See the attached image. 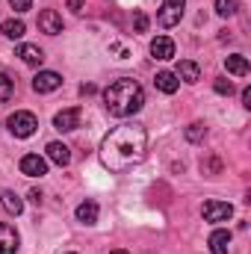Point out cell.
Here are the masks:
<instances>
[{"mask_svg": "<svg viewBox=\"0 0 251 254\" xmlns=\"http://www.w3.org/2000/svg\"><path fill=\"white\" fill-rule=\"evenodd\" d=\"M148 151V133L142 125H122L116 130H110L101 142V163L110 172H127L136 163L145 160Z\"/></svg>", "mask_w": 251, "mask_h": 254, "instance_id": "6da1fadb", "label": "cell"}, {"mask_svg": "<svg viewBox=\"0 0 251 254\" xmlns=\"http://www.w3.org/2000/svg\"><path fill=\"white\" fill-rule=\"evenodd\" d=\"M104 107L110 116L116 119H127V116H136L142 107H145V92L142 86L133 80V77H119L116 83H110L104 89Z\"/></svg>", "mask_w": 251, "mask_h": 254, "instance_id": "7a4b0ae2", "label": "cell"}, {"mask_svg": "<svg viewBox=\"0 0 251 254\" xmlns=\"http://www.w3.org/2000/svg\"><path fill=\"white\" fill-rule=\"evenodd\" d=\"M6 127H9V133H12V136L27 139V136H33V133H36L39 119H36L33 113H27V110H18V113H12V116H9Z\"/></svg>", "mask_w": 251, "mask_h": 254, "instance_id": "3957f363", "label": "cell"}, {"mask_svg": "<svg viewBox=\"0 0 251 254\" xmlns=\"http://www.w3.org/2000/svg\"><path fill=\"white\" fill-rule=\"evenodd\" d=\"M184 6H187V0H163V9H160V15H157V24H160V27H175V24H181Z\"/></svg>", "mask_w": 251, "mask_h": 254, "instance_id": "277c9868", "label": "cell"}, {"mask_svg": "<svg viewBox=\"0 0 251 254\" xmlns=\"http://www.w3.org/2000/svg\"><path fill=\"white\" fill-rule=\"evenodd\" d=\"M201 216H204L207 222H228V219L234 216V207H231L228 201H204Z\"/></svg>", "mask_w": 251, "mask_h": 254, "instance_id": "5b68a950", "label": "cell"}, {"mask_svg": "<svg viewBox=\"0 0 251 254\" xmlns=\"http://www.w3.org/2000/svg\"><path fill=\"white\" fill-rule=\"evenodd\" d=\"M63 86V77L57 74V71H39L36 77H33V89L39 92V95H48V92H57Z\"/></svg>", "mask_w": 251, "mask_h": 254, "instance_id": "8992f818", "label": "cell"}, {"mask_svg": "<svg viewBox=\"0 0 251 254\" xmlns=\"http://www.w3.org/2000/svg\"><path fill=\"white\" fill-rule=\"evenodd\" d=\"M21 175H27V178H42V175H48V160L39 157V154H24V157H21Z\"/></svg>", "mask_w": 251, "mask_h": 254, "instance_id": "52a82bcc", "label": "cell"}, {"mask_svg": "<svg viewBox=\"0 0 251 254\" xmlns=\"http://www.w3.org/2000/svg\"><path fill=\"white\" fill-rule=\"evenodd\" d=\"M54 127H57L60 133H71V130H77V127H80V107H71V110L57 113Z\"/></svg>", "mask_w": 251, "mask_h": 254, "instance_id": "ba28073f", "label": "cell"}, {"mask_svg": "<svg viewBox=\"0 0 251 254\" xmlns=\"http://www.w3.org/2000/svg\"><path fill=\"white\" fill-rule=\"evenodd\" d=\"M39 30H42V33H48V36L63 33V15H60L57 9H45V12L39 15Z\"/></svg>", "mask_w": 251, "mask_h": 254, "instance_id": "9c48e42d", "label": "cell"}, {"mask_svg": "<svg viewBox=\"0 0 251 254\" xmlns=\"http://www.w3.org/2000/svg\"><path fill=\"white\" fill-rule=\"evenodd\" d=\"M18 243H21L18 231H15L12 225L0 222V254H15L18 252Z\"/></svg>", "mask_w": 251, "mask_h": 254, "instance_id": "30bf717a", "label": "cell"}, {"mask_svg": "<svg viewBox=\"0 0 251 254\" xmlns=\"http://www.w3.org/2000/svg\"><path fill=\"white\" fill-rule=\"evenodd\" d=\"M151 54H154V60H172L175 57V42L169 36H157L151 42Z\"/></svg>", "mask_w": 251, "mask_h": 254, "instance_id": "8fae6325", "label": "cell"}, {"mask_svg": "<svg viewBox=\"0 0 251 254\" xmlns=\"http://www.w3.org/2000/svg\"><path fill=\"white\" fill-rule=\"evenodd\" d=\"M45 151H48V160L57 163V166H68V163H71V148L63 145V142H48Z\"/></svg>", "mask_w": 251, "mask_h": 254, "instance_id": "7c38bea8", "label": "cell"}, {"mask_svg": "<svg viewBox=\"0 0 251 254\" xmlns=\"http://www.w3.org/2000/svg\"><path fill=\"white\" fill-rule=\"evenodd\" d=\"M210 252L213 254H228L231 252V231H213L210 240H207Z\"/></svg>", "mask_w": 251, "mask_h": 254, "instance_id": "4fadbf2b", "label": "cell"}, {"mask_svg": "<svg viewBox=\"0 0 251 254\" xmlns=\"http://www.w3.org/2000/svg\"><path fill=\"white\" fill-rule=\"evenodd\" d=\"M154 86H157L160 92H166V95H175L178 86H181V80H178V74H172V71H160V74L154 77Z\"/></svg>", "mask_w": 251, "mask_h": 254, "instance_id": "5bb4252c", "label": "cell"}, {"mask_svg": "<svg viewBox=\"0 0 251 254\" xmlns=\"http://www.w3.org/2000/svg\"><path fill=\"white\" fill-rule=\"evenodd\" d=\"M18 57L27 65H42L45 63V51H42L39 45H21V48H18Z\"/></svg>", "mask_w": 251, "mask_h": 254, "instance_id": "9a60e30c", "label": "cell"}, {"mask_svg": "<svg viewBox=\"0 0 251 254\" xmlns=\"http://www.w3.org/2000/svg\"><path fill=\"white\" fill-rule=\"evenodd\" d=\"M0 204H3V210H6L9 216H21V213H24V201H21L12 190H6L0 195Z\"/></svg>", "mask_w": 251, "mask_h": 254, "instance_id": "2e32d148", "label": "cell"}, {"mask_svg": "<svg viewBox=\"0 0 251 254\" xmlns=\"http://www.w3.org/2000/svg\"><path fill=\"white\" fill-rule=\"evenodd\" d=\"M98 204L95 201H83L80 207H77V219L83 222V225H98Z\"/></svg>", "mask_w": 251, "mask_h": 254, "instance_id": "e0dca14e", "label": "cell"}, {"mask_svg": "<svg viewBox=\"0 0 251 254\" xmlns=\"http://www.w3.org/2000/svg\"><path fill=\"white\" fill-rule=\"evenodd\" d=\"M178 77L187 80V83H198L201 71H198V65L192 63V60H181V63H178Z\"/></svg>", "mask_w": 251, "mask_h": 254, "instance_id": "ac0fdd59", "label": "cell"}, {"mask_svg": "<svg viewBox=\"0 0 251 254\" xmlns=\"http://www.w3.org/2000/svg\"><path fill=\"white\" fill-rule=\"evenodd\" d=\"M225 68H228L234 77H249V71H251L246 57H228V60H225Z\"/></svg>", "mask_w": 251, "mask_h": 254, "instance_id": "d6986e66", "label": "cell"}, {"mask_svg": "<svg viewBox=\"0 0 251 254\" xmlns=\"http://www.w3.org/2000/svg\"><path fill=\"white\" fill-rule=\"evenodd\" d=\"M3 36L6 39H21L24 33H27V27H24V21H18V18H9V21H3Z\"/></svg>", "mask_w": 251, "mask_h": 254, "instance_id": "ffe728a7", "label": "cell"}, {"mask_svg": "<svg viewBox=\"0 0 251 254\" xmlns=\"http://www.w3.org/2000/svg\"><path fill=\"white\" fill-rule=\"evenodd\" d=\"M12 95H15V80L6 71H0V104L12 101Z\"/></svg>", "mask_w": 251, "mask_h": 254, "instance_id": "44dd1931", "label": "cell"}, {"mask_svg": "<svg viewBox=\"0 0 251 254\" xmlns=\"http://www.w3.org/2000/svg\"><path fill=\"white\" fill-rule=\"evenodd\" d=\"M237 9H240V0H216V12H219L222 18L237 15Z\"/></svg>", "mask_w": 251, "mask_h": 254, "instance_id": "7402d4cb", "label": "cell"}, {"mask_svg": "<svg viewBox=\"0 0 251 254\" xmlns=\"http://www.w3.org/2000/svg\"><path fill=\"white\" fill-rule=\"evenodd\" d=\"M204 136H207V127L201 125V122H192V125L187 127V139L189 142H201Z\"/></svg>", "mask_w": 251, "mask_h": 254, "instance_id": "603a6c76", "label": "cell"}, {"mask_svg": "<svg viewBox=\"0 0 251 254\" xmlns=\"http://www.w3.org/2000/svg\"><path fill=\"white\" fill-rule=\"evenodd\" d=\"M201 172L204 175H219L222 172V163L219 160H201Z\"/></svg>", "mask_w": 251, "mask_h": 254, "instance_id": "cb8c5ba5", "label": "cell"}, {"mask_svg": "<svg viewBox=\"0 0 251 254\" xmlns=\"http://www.w3.org/2000/svg\"><path fill=\"white\" fill-rule=\"evenodd\" d=\"M133 30H136V33H145V30H148V15H145V12H136V15H133Z\"/></svg>", "mask_w": 251, "mask_h": 254, "instance_id": "d4e9b609", "label": "cell"}, {"mask_svg": "<svg viewBox=\"0 0 251 254\" xmlns=\"http://www.w3.org/2000/svg\"><path fill=\"white\" fill-rule=\"evenodd\" d=\"M216 92H219V95H234V83L225 80V77H219V80H216Z\"/></svg>", "mask_w": 251, "mask_h": 254, "instance_id": "484cf974", "label": "cell"}, {"mask_svg": "<svg viewBox=\"0 0 251 254\" xmlns=\"http://www.w3.org/2000/svg\"><path fill=\"white\" fill-rule=\"evenodd\" d=\"M9 6L15 12H27V9H33V0H9Z\"/></svg>", "mask_w": 251, "mask_h": 254, "instance_id": "4316f807", "label": "cell"}, {"mask_svg": "<svg viewBox=\"0 0 251 254\" xmlns=\"http://www.w3.org/2000/svg\"><path fill=\"white\" fill-rule=\"evenodd\" d=\"M95 92H98L95 83H83V86H80V95H95Z\"/></svg>", "mask_w": 251, "mask_h": 254, "instance_id": "83f0119b", "label": "cell"}, {"mask_svg": "<svg viewBox=\"0 0 251 254\" xmlns=\"http://www.w3.org/2000/svg\"><path fill=\"white\" fill-rule=\"evenodd\" d=\"M68 9H71V12H80V9H83V0H68Z\"/></svg>", "mask_w": 251, "mask_h": 254, "instance_id": "f1b7e54d", "label": "cell"}, {"mask_svg": "<svg viewBox=\"0 0 251 254\" xmlns=\"http://www.w3.org/2000/svg\"><path fill=\"white\" fill-rule=\"evenodd\" d=\"M243 107L251 110V89H243Z\"/></svg>", "mask_w": 251, "mask_h": 254, "instance_id": "f546056e", "label": "cell"}, {"mask_svg": "<svg viewBox=\"0 0 251 254\" xmlns=\"http://www.w3.org/2000/svg\"><path fill=\"white\" fill-rule=\"evenodd\" d=\"M30 201H33V204H42V192L33 190V192H30Z\"/></svg>", "mask_w": 251, "mask_h": 254, "instance_id": "4dcf8cb0", "label": "cell"}, {"mask_svg": "<svg viewBox=\"0 0 251 254\" xmlns=\"http://www.w3.org/2000/svg\"><path fill=\"white\" fill-rule=\"evenodd\" d=\"M113 254H127V252H113Z\"/></svg>", "mask_w": 251, "mask_h": 254, "instance_id": "1f68e13d", "label": "cell"}]
</instances>
